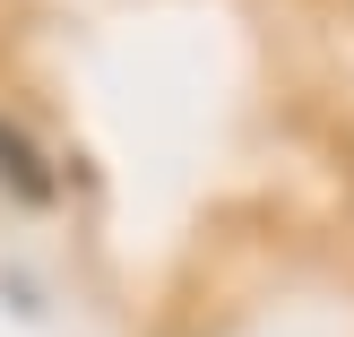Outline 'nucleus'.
<instances>
[{
	"instance_id": "nucleus-1",
	"label": "nucleus",
	"mask_w": 354,
	"mask_h": 337,
	"mask_svg": "<svg viewBox=\"0 0 354 337\" xmlns=\"http://www.w3.org/2000/svg\"><path fill=\"white\" fill-rule=\"evenodd\" d=\"M0 182H9L17 199H35V208H44L52 190H61V182L44 173V156L26 147V130H17V121H0Z\"/></svg>"
}]
</instances>
